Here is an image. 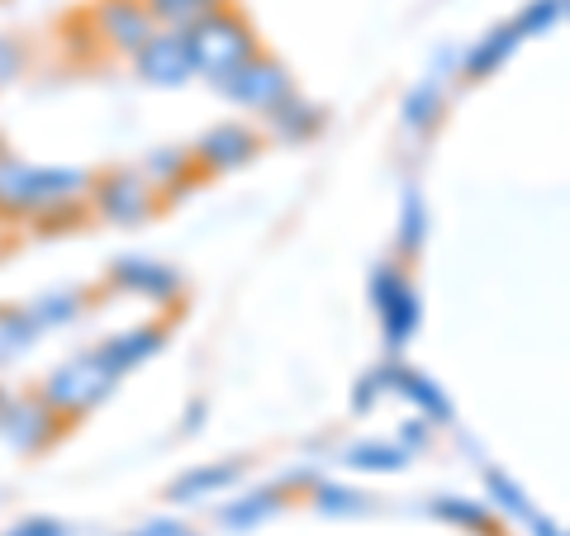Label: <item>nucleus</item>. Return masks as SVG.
Here are the masks:
<instances>
[{"label":"nucleus","instance_id":"f8f14e48","mask_svg":"<svg viewBox=\"0 0 570 536\" xmlns=\"http://www.w3.org/2000/svg\"><path fill=\"white\" fill-rule=\"evenodd\" d=\"M110 285L115 290L142 295V299H157V304L181 299V271H171L167 261H153V257H119L110 266Z\"/></svg>","mask_w":570,"mask_h":536},{"label":"nucleus","instance_id":"f3484780","mask_svg":"<svg viewBox=\"0 0 570 536\" xmlns=\"http://www.w3.org/2000/svg\"><path fill=\"white\" fill-rule=\"evenodd\" d=\"M442 110H448V91H442V81L409 86L404 100H400V119H404L409 133H433L442 123Z\"/></svg>","mask_w":570,"mask_h":536},{"label":"nucleus","instance_id":"473e14b6","mask_svg":"<svg viewBox=\"0 0 570 536\" xmlns=\"http://www.w3.org/2000/svg\"><path fill=\"white\" fill-rule=\"evenodd\" d=\"M129 536H195L186 523H171V517H157V523H142L138 532H129Z\"/></svg>","mask_w":570,"mask_h":536},{"label":"nucleus","instance_id":"b1692460","mask_svg":"<svg viewBox=\"0 0 570 536\" xmlns=\"http://www.w3.org/2000/svg\"><path fill=\"white\" fill-rule=\"evenodd\" d=\"M276 508H281V494L276 489H257V494L238 498V504H228L224 508V523L228 527H257L262 517H272Z\"/></svg>","mask_w":570,"mask_h":536},{"label":"nucleus","instance_id":"6e6552de","mask_svg":"<svg viewBox=\"0 0 570 536\" xmlns=\"http://www.w3.org/2000/svg\"><path fill=\"white\" fill-rule=\"evenodd\" d=\"M62 433V418L39 399V395H20L6 404V418H0V437H6L10 451L20 456H39L48 451Z\"/></svg>","mask_w":570,"mask_h":536},{"label":"nucleus","instance_id":"6ab92c4d","mask_svg":"<svg viewBox=\"0 0 570 536\" xmlns=\"http://www.w3.org/2000/svg\"><path fill=\"white\" fill-rule=\"evenodd\" d=\"M33 343H39V324L29 318V309H20V304H0V366L29 356Z\"/></svg>","mask_w":570,"mask_h":536},{"label":"nucleus","instance_id":"412c9836","mask_svg":"<svg viewBox=\"0 0 570 536\" xmlns=\"http://www.w3.org/2000/svg\"><path fill=\"white\" fill-rule=\"evenodd\" d=\"M343 460L352 470H366V475H395L409 466V451L400 441H352Z\"/></svg>","mask_w":570,"mask_h":536},{"label":"nucleus","instance_id":"f03ea898","mask_svg":"<svg viewBox=\"0 0 570 536\" xmlns=\"http://www.w3.org/2000/svg\"><path fill=\"white\" fill-rule=\"evenodd\" d=\"M186 48L195 62V77H205L209 86L224 81L228 71H238L247 58H257V29L238 6H219L214 14H205L195 29H186Z\"/></svg>","mask_w":570,"mask_h":536},{"label":"nucleus","instance_id":"bb28decb","mask_svg":"<svg viewBox=\"0 0 570 536\" xmlns=\"http://www.w3.org/2000/svg\"><path fill=\"white\" fill-rule=\"evenodd\" d=\"M438 517H448L456 527H471V532H490V513L475 504V498H438L433 504Z\"/></svg>","mask_w":570,"mask_h":536},{"label":"nucleus","instance_id":"dca6fc26","mask_svg":"<svg viewBox=\"0 0 570 536\" xmlns=\"http://www.w3.org/2000/svg\"><path fill=\"white\" fill-rule=\"evenodd\" d=\"M238 475H243L238 460H214V466H195V470H186L181 479H171L167 498H176V504H200V498H214V494L234 489Z\"/></svg>","mask_w":570,"mask_h":536},{"label":"nucleus","instance_id":"5701e85b","mask_svg":"<svg viewBox=\"0 0 570 536\" xmlns=\"http://www.w3.org/2000/svg\"><path fill=\"white\" fill-rule=\"evenodd\" d=\"M395 242H400L404 257L423 252V242H428V205H423V195L414 186L400 195V234H395Z\"/></svg>","mask_w":570,"mask_h":536},{"label":"nucleus","instance_id":"1a4fd4ad","mask_svg":"<svg viewBox=\"0 0 570 536\" xmlns=\"http://www.w3.org/2000/svg\"><path fill=\"white\" fill-rule=\"evenodd\" d=\"M134 71L148 86H163V91H176L195 77V62H190V48H186V33H171V29H157L148 43L134 52Z\"/></svg>","mask_w":570,"mask_h":536},{"label":"nucleus","instance_id":"c85d7f7f","mask_svg":"<svg viewBox=\"0 0 570 536\" xmlns=\"http://www.w3.org/2000/svg\"><path fill=\"white\" fill-rule=\"evenodd\" d=\"M86 209H91L86 200H71V205H58V209L39 214L33 224H39V234H67V228H77V224L86 219Z\"/></svg>","mask_w":570,"mask_h":536},{"label":"nucleus","instance_id":"2eb2a0df","mask_svg":"<svg viewBox=\"0 0 570 536\" xmlns=\"http://www.w3.org/2000/svg\"><path fill=\"white\" fill-rule=\"evenodd\" d=\"M138 176L167 200V195H181V190L195 181V176H200V167H195L190 148H157V152L142 157Z\"/></svg>","mask_w":570,"mask_h":536},{"label":"nucleus","instance_id":"4be33fe9","mask_svg":"<svg viewBox=\"0 0 570 536\" xmlns=\"http://www.w3.org/2000/svg\"><path fill=\"white\" fill-rule=\"evenodd\" d=\"M24 309H29L33 324H39V332L43 328H67V324H77V318L86 314V295L81 290H48L33 304H24Z\"/></svg>","mask_w":570,"mask_h":536},{"label":"nucleus","instance_id":"20e7f679","mask_svg":"<svg viewBox=\"0 0 570 536\" xmlns=\"http://www.w3.org/2000/svg\"><path fill=\"white\" fill-rule=\"evenodd\" d=\"M86 205H91L105 224L119 228H138L148 224L157 209H163V195H157L134 167H110L91 176V190H86Z\"/></svg>","mask_w":570,"mask_h":536},{"label":"nucleus","instance_id":"a878e982","mask_svg":"<svg viewBox=\"0 0 570 536\" xmlns=\"http://www.w3.org/2000/svg\"><path fill=\"white\" fill-rule=\"evenodd\" d=\"M485 489H490V498L504 513H513V517H523V523H538V513H532V504H528V494L513 485V479L504 475V470H490L485 475Z\"/></svg>","mask_w":570,"mask_h":536},{"label":"nucleus","instance_id":"ddd939ff","mask_svg":"<svg viewBox=\"0 0 570 536\" xmlns=\"http://www.w3.org/2000/svg\"><path fill=\"white\" fill-rule=\"evenodd\" d=\"M171 343V332H167V324H138V328H124V332H115V337H105V343L96 347V356L105 361V370L115 375H129V370H138L142 361H153L157 351H163Z\"/></svg>","mask_w":570,"mask_h":536},{"label":"nucleus","instance_id":"72a5a7b5","mask_svg":"<svg viewBox=\"0 0 570 536\" xmlns=\"http://www.w3.org/2000/svg\"><path fill=\"white\" fill-rule=\"evenodd\" d=\"M428 441V427L414 418V423H404V433H400V446H404V451H414V446H423Z\"/></svg>","mask_w":570,"mask_h":536},{"label":"nucleus","instance_id":"f257e3e1","mask_svg":"<svg viewBox=\"0 0 570 536\" xmlns=\"http://www.w3.org/2000/svg\"><path fill=\"white\" fill-rule=\"evenodd\" d=\"M91 176L77 167H33L20 157H0V219L20 224V219H39V214L86 200Z\"/></svg>","mask_w":570,"mask_h":536},{"label":"nucleus","instance_id":"7c9ffc66","mask_svg":"<svg viewBox=\"0 0 570 536\" xmlns=\"http://www.w3.org/2000/svg\"><path fill=\"white\" fill-rule=\"evenodd\" d=\"M20 71H24V48H20V39H6V33H0V86L14 81Z\"/></svg>","mask_w":570,"mask_h":536},{"label":"nucleus","instance_id":"2f4dec72","mask_svg":"<svg viewBox=\"0 0 570 536\" xmlns=\"http://www.w3.org/2000/svg\"><path fill=\"white\" fill-rule=\"evenodd\" d=\"M6 536H67V527L52 523V517H24V523H14Z\"/></svg>","mask_w":570,"mask_h":536},{"label":"nucleus","instance_id":"cd10ccee","mask_svg":"<svg viewBox=\"0 0 570 536\" xmlns=\"http://www.w3.org/2000/svg\"><path fill=\"white\" fill-rule=\"evenodd\" d=\"M314 504H318V513L352 517V513H366V494H356V489H347V485H318V489H314Z\"/></svg>","mask_w":570,"mask_h":536},{"label":"nucleus","instance_id":"a211bd4d","mask_svg":"<svg viewBox=\"0 0 570 536\" xmlns=\"http://www.w3.org/2000/svg\"><path fill=\"white\" fill-rule=\"evenodd\" d=\"M266 119H272V133L285 138V142H309L318 129H324V110H318L314 100H305L299 91L285 96Z\"/></svg>","mask_w":570,"mask_h":536},{"label":"nucleus","instance_id":"aec40b11","mask_svg":"<svg viewBox=\"0 0 570 536\" xmlns=\"http://www.w3.org/2000/svg\"><path fill=\"white\" fill-rule=\"evenodd\" d=\"M153 14L157 29H171V33H186L205 20V14H214L219 6H228V0H142Z\"/></svg>","mask_w":570,"mask_h":536},{"label":"nucleus","instance_id":"9d476101","mask_svg":"<svg viewBox=\"0 0 570 536\" xmlns=\"http://www.w3.org/2000/svg\"><path fill=\"white\" fill-rule=\"evenodd\" d=\"M190 157L200 171H238L262 157V133L247 129V123H214V129L195 138Z\"/></svg>","mask_w":570,"mask_h":536},{"label":"nucleus","instance_id":"39448f33","mask_svg":"<svg viewBox=\"0 0 570 536\" xmlns=\"http://www.w3.org/2000/svg\"><path fill=\"white\" fill-rule=\"evenodd\" d=\"M371 309L381 318V337L390 351H404L414 343L423 304H419L414 280L404 276V266H376V271H371Z\"/></svg>","mask_w":570,"mask_h":536},{"label":"nucleus","instance_id":"423d86ee","mask_svg":"<svg viewBox=\"0 0 570 536\" xmlns=\"http://www.w3.org/2000/svg\"><path fill=\"white\" fill-rule=\"evenodd\" d=\"M214 91H219L228 105H238V110H253V115H272L285 96H295V77L291 67L272 52H257V58H247L238 71H228L224 81H214Z\"/></svg>","mask_w":570,"mask_h":536},{"label":"nucleus","instance_id":"9b49d317","mask_svg":"<svg viewBox=\"0 0 570 536\" xmlns=\"http://www.w3.org/2000/svg\"><path fill=\"white\" fill-rule=\"evenodd\" d=\"M381 375H385V395H400V399H409V404H414L428 423L448 427V423L456 418V408H452V399H448V389H442L438 380H428L423 370L390 361V366H381Z\"/></svg>","mask_w":570,"mask_h":536},{"label":"nucleus","instance_id":"7ed1b4c3","mask_svg":"<svg viewBox=\"0 0 570 536\" xmlns=\"http://www.w3.org/2000/svg\"><path fill=\"white\" fill-rule=\"evenodd\" d=\"M115 385H119V380H115L110 370H105L100 356H96V351H81V356H71V361L52 366V370L43 375L39 399L67 423V418H81V414H91L96 404H105Z\"/></svg>","mask_w":570,"mask_h":536},{"label":"nucleus","instance_id":"c9c22d12","mask_svg":"<svg viewBox=\"0 0 570 536\" xmlns=\"http://www.w3.org/2000/svg\"><path fill=\"white\" fill-rule=\"evenodd\" d=\"M0 157H6V138H0Z\"/></svg>","mask_w":570,"mask_h":536},{"label":"nucleus","instance_id":"c756f323","mask_svg":"<svg viewBox=\"0 0 570 536\" xmlns=\"http://www.w3.org/2000/svg\"><path fill=\"white\" fill-rule=\"evenodd\" d=\"M381 395H385V375H381V366H376V370H366L362 380H356V389H352V408H362V414H366V408H376Z\"/></svg>","mask_w":570,"mask_h":536},{"label":"nucleus","instance_id":"4468645a","mask_svg":"<svg viewBox=\"0 0 570 536\" xmlns=\"http://www.w3.org/2000/svg\"><path fill=\"white\" fill-rule=\"evenodd\" d=\"M519 43H523V33H519V24H513V20L494 24L490 33H480V39L466 48V58H461V71H466L471 81H485V77H494V71L513 58V52H519Z\"/></svg>","mask_w":570,"mask_h":536},{"label":"nucleus","instance_id":"f704fd0d","mask_svg":"<svg viewBox=\"0 0 570 536\" xmlns=\"http://www.w3.org/2000/svg\"><path fill=\"white\" fill-rule=\"evenodd\" d=\"M6 404H10V395H6V389H0V418H6Z\"/></svg>","mask_w":570,"mask_h":536},{"label":"nucleus","instance_id":"393cba45","mask_svg":"<svg viewBox=\"0 0 570 536\" xmlns=\"http://www.w3.org/2000/svg\"><path fill=\"white\" fill-rule=\"evenodd\" d=\"M561 20H566V0H528L513 24H519L523 39H532V33H551Z\"/></svg>","mask_w":570,"mask_h":536},{"label":"nucleus","instance_id":"0eeeda50","mask_svg":"<svg viewBox=\"0 0 570 536\" xmlns=\"http://www.w3.org/2000/svg\"><path fill=\"white\" fill-rule=\"evenodd\" d=\"M86 20H91V29H96V43L119 52V58H134V52L157 33L142 0H96Z\"/></svg>","mask_w":570,"mask_h":536}]
</instances>
